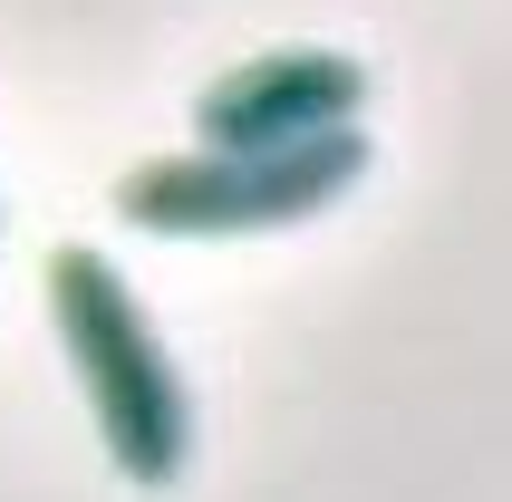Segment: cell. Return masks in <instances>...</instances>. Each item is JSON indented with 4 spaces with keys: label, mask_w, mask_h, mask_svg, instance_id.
Masks as SVG:
<instances>
[{
    "label": "cell",
    "mask_w": 512,
    "mask_h": 502,
    "mask_svg": "<svg viewBox=\"0 0 512 502\" xmlns=\"http://www.w3.org/2000/svg\"><path fill=\"white\" fill-rule=\"evenodd\" d=\"M358 107H368V68L358 58L281 49V58H252V68L203 87L194 136L203 145H300V136H329V126H358Z\"/></svg>",
    "instance_id": "3957f363"
},
{
    "label": "cell",
    "mask_w": 512,
    "mask_h": 502,
    "mask_svg": "<svg viewBox=\"0 0 512 502\" xmlns=\"http://www.w3.org/2000/svg\"><path fill=\"white\" fill-rule=\"evenodd\" d=\"M49 300H58V338L78 358V387L97 406V435L126 464V483H174L184 454H194V406H184V377H174L165 338L145 329L136 290L97 261V251H58L49 261Z\"/></svg>",
    "instance_id": "6da1fadb"
},
{
    "label": "cell",
    "mask_w": 512,
    "mask_h": 502,
    "mask_svg": "<svg viewBox=\"0 0 512 502\" xmlns=\"http://www.w3.org/2000/svg\"><path fill=\"white\" fill-rule=\"evenodd\" d=\"M368 174V136L329 126L300 145H203V155H165L116 184V213L136 232H271L300 223L319 203H339Z\"/></svg>",
    "instance_id": "7a4b0ae2"
}]
</instances>
